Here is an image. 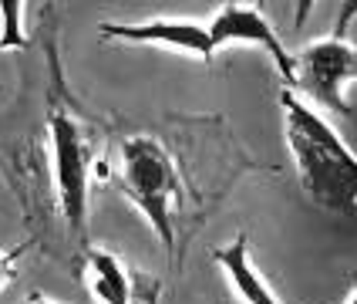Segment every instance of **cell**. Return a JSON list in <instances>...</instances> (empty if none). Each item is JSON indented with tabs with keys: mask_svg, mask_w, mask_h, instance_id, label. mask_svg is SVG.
<instances>
[{
	"mask_svg": "<svg viewBox=\"0 0 357 304\" xmlns=\"http://www.w3.org/2000/svg\"><path fill=\"white\" fill-rule=\"evenodd\" d=\"M280 105L287 112V142L297 159L300 182L307 196L337 210V213H354L357 210V156L344 145L337 132L317 115L297 92L283 88Z\"/></svg>",
	"mask_w": 357,
	"mask_h": 304,
	"instance_id": "cell-1",
	"label": "cell"
},
{
	"mask_svg": "<svg viewBox=\"0 0 357 304\" xmlns=\"http://www.w3.org/2000/svg\"><path fill=\"white\" fill-rule=\"evenodd\" d=\"M121 162H125L121 186H125L128 200L145 213V220L152 223V230L165 243V254L172 257V250H176L172 206L182 196V186H178V173L169 152L162 149V142L149 139V136H135V139L121 142Z\"/></svg>",
	"mask_w": 357,
	"mask_h": 304,
	"instance_id": "cell-2",
	"label": "cell"
},
{
	"mask_svg": "<svg viewBox=\"0 0 357 304\" xmlns=\"http://www.w3.org/2000/svg\"><path fill=\"white\" fill-rule=\"evenodd\" d=\"M51 142H54V182H58L61 213L71 226L75 237H84V220H88V176H91V145L84 139L75 115L64 108L58 88L51 92Z\"/></svg>",
	"mask_w": 357,
	"mask_h": 304,
	"instance_id": "cell-3",
	"label": "cell"
},
{
	"mask_svg": "<svg viewBox=\"0 0 357 304\" xmlns=\"http://www.w3.org/2000/svg\"><path fill=\"white\" fill-rule=\"evenodd\" d=\"M357 81V48L347 41L327 38L297 55V88L310 95L314 105L334 112V115H351V105L344 99L347 85Z\"/></svg>",
	"mask_w": 357,
	"mask_h": 304,
	"instance_id": "cell-4",
	"label": "cell"
},
{
	"mask_svg": "<svg viewBox=\"0 0 357 304\" xmlns=\"http://www.w3.org/2000/svg\"><path fill=\"white\" fill-rule=\"evenodd\" d=\"M209 44H213V55L226 44H257L273 58L277 71L290 85V92L297 88V58L287 55V48L273 34L270 20L263 17L253 3H222L213 24H209Z\"/></svg>",
	"mask_w": 357,
	"mask_h": 304,
	"instance_id": "cell-5",
	"label": "cell"
},
{
	"mask_svg": "<svg viewBox=\"0 0 357 304\" xmlns=\"http://www.w3.org/2000/svg\"><path fill=\"white\" fill-rule=\"evenodd\" d=\"M101 38L128 41V44H165L176 51H189L199 58H213L209 44V27L192 24V20H145V24H101Z\"/></svg>",
	"mask_w": 357,
	"mask_h": 304,
	"instance_id": "cell-6",
	"label": "cell"
},
{
	"mask_svg": "<svg viewBox=\"0 0 357 304\" xmlns=\"http://www.w3.org/2000/svg\"><path fill=\"white\" fill-rule=\"evenodd\" d=\"M250 243H246V233H239L233 243H226V247H219L216 254V263L226 270V277H229V287L239 294V301L243 304H283L263 284L257 270H253V263H250V250H246Z\"/></svg>",
	"mask_w": 357,
	"mask_h": 304,
	"instance_id": "cell-7",
	"label": "cell"
},
{
	"mask_svg": "<svg viewBox=\"0 0 357 304\" xmlns=\"http://www.w3.org/2000/svg\"><path fill=\"white\" fill-rule=\"evenodd\" d=\"M84 277L105 304H132V281L108 250H84Z\"/></svg>",
	"mask_w": 357,
	"mask_h": 304,
	"instance_id": "cell-8",
	"label": "cell"
},
{
	"mask_svg": "<svg viewBox=\"0 0 357 304\" xmlns=\"http://www.w3.org/2000/svg\"><path fill=\"white\" fill-rule=\"evenodd\" d=\"M24 3L20 0H0V51H24Z\"/></svg>",
	"mask_w": 357,
	"mask_h": 304,
	"instance_id": "cell-9",
	"label": "cell"
},
{
	"mask_svg": "<svg viewBox=\"0 0 357 304\" xmlns=\"http://www.w3.org/2000/svg\"><path fill=\"white\" fill-rule=\"evenodd\" d=\"M27 247H31V240L20 243V247H14V250H3V254H0V287L7 284V277H10V267L17 263V257L27 250Z\"/></svg>",
	"mask_w": 357,
	"mask_h": 304,
	"instance_id": "cell-10",
	"label": "cell"
},
{
	"mask_svg": "<svg viewBox=\"0 0 357 304\" xmlns=\"http://www.w3.org/2000/svg\"><path fill=\"white\" fill-rule=\"evenodd\" d=\"M357 20V0H347V3H340V17H337V27H334V38L344 41V31H347V24Z\"/></svg>",
	"mask_w": 357,
	"mask_h": 304,
	"instance_id": "cell-11",
	"label": "cell"
},
{
	"mask_svg": "<svg viewBox=\"0 0 357 304\" xmlns=\"http://www.w3.org/2000/svg\"><path fill=\"white\" fill-rule=\"evenodd\" d=\"M24 304H58V301H47L44 294H38V291H31V294H27V301H24Z\"/></svg>",
	"mask_w": 357,
	"mask_h": 304,
	"instance_id": "cell-12",
	"label": "cell"
},
{
	"mask_svg": "<svg viewBox=\"0 0 357 304\" xmlns=\"http://www.w3.org/2000/svg\"><path fill=\"white\" fill-rule=\"evenodd\" d=\"M347 304H357V291H354V298H351V301H347Z\"/></svg>",
	"mask_w": 357,
	"mask_h": 304,
	"instance_id": "cell-13",
	"label": "cell"
}]
</instances>
